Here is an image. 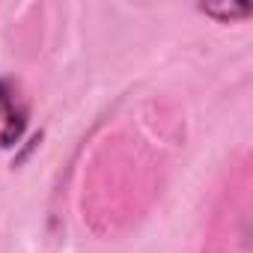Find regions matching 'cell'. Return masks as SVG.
I'll use <instances>...</instances> for the list:
<instances>
[{
	"mask_svg": "<svg viewBox=\"0 0 253 253\" xmlns=\"http://www.w3.org/2000/svg\"><path fill=\"white\" fill-rule=\"evenodd\" d=\"M27 128V101L12 81H0V149L15 146Z\"/></svg>",
	"mask_w": 253,
	"mask_h": 253,
	"instance_id": "cell-1",
	"label": "cell"
}]
</instances>
